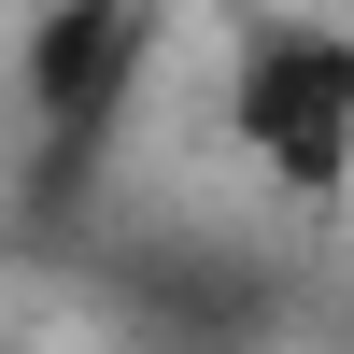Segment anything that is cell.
Segmentation results:
<instances>
[{"label": "cell", "instance_id": "cell-2", "mask_svg": "<svg viewBox=\"0 0 354 354\" xmlns=\"http://www.w3.org/2000/svg\"><path fill=\"white\" fill-rule=\"evenodd\" d=\"M156 57H170V0H43L15 43V100L57 156H100L128 100L156 85Z\"/></svg>", "mask_w": 354, "mask_h": 354}, {"label": "cell", "instance_id": "cell-1", "mask_svg": "<svg viewBox=\"0 0 354 354\" xmlns=\"http://www.w3.org/2000/svg\"><path fill=\"white\" fill-rule=\"evenodd\" d=\"M213 142L270 213H340L354 198V15L270 0L213 57Z\"/></svg>", "mask_w": 354, "mask_h": 354}]
</instances>
